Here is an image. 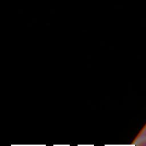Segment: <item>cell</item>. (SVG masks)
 Segmentation results:
<instances>
[{"instance_id": "1", "label": "cell", "mask_w": 146, "mask_h": 146, "mask_svg": "<svg viewBox=\"0 0 146 146\" xmlns=\"http://www.w3.org/2000/svg\"><path fill=\"white\" fill-rule=\"evenodd\" d=\"M140 146H146V141L141 143V144L140 145Z\"/></svg>"}]
</instances>
